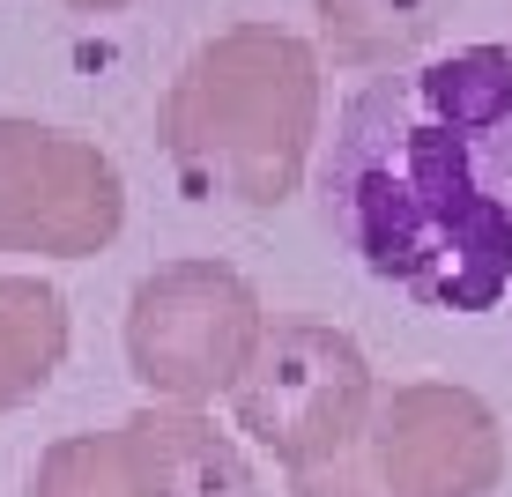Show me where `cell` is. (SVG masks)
Masks as SVG:
<instances>
[{
  "label": "cell",
  "mask_w": 512,
  "mask_h": 497,
  "mask_svg": "<svg viewBox=\"0 0 512 497\" xmlns=\"http://www.w3.org/2000/svg\"><path fill=\"white\" fill-rule=\"evenodd\" d=\"M327 223L379 282L431 312L512 290V38L372 75L334 119Z\"/></svg>",
  "instance_id": "obj_1"
},
{
  "label": "cell",
  "mask_w": 512,
  "mask_h": 497,
  "mask_svg": "<svg viewBox=\"0 0 512 497\" xmlns=\"http://www.w3.org/2000/svg\"><path fill=\"white\" fill-rule=\"evenodd\" d=\"M156 134L201 201L282 208L320 134V52L282 23L216 30L171 75Z\"/></svg>",
  "instance_id": "obj_2"
},
{
  "label": "cell",
  "mask_w": 512,
  "mask_h": 497,
  "mask_svg": "<svg viewBox=\"0 0 512 497\" xmlns=\"http://www.w3.org/2000/svg\"><path fill=\"white\" fill-rule=\"evenodd\" d=\"M260 342H268V305L223 260H171L134 282L127 364L156 401L201 408L216 394H238Z\"/></svg>",
  "instance_id": "obj_3"
},
{
  "label": "cell",
  "mask_w": 512,
  "mask_h": 497,
  "mask_svg": "<svg viewBox=\"0 0 512 497\" xmlns=\"http://www.w3.org/2000/svg\"><path fill=\"white\" fill-rule=\"evenodd\" d=\"M238 431L253 446H268L290 475L327 468L364 438L379 408L372 364L349 342L342 327H320V319H290V327H268L253 371L238 379Z\"/></svg>",
  "instance_id": "obj_4"
},
{
  "label": "cell",
  "mask_w": 512,
  "mask_h": 497,
  "mask_svg": "<svg viewBox=\"0 0 512 497\" xmlns=\"http://www.w3.org/2000/svg\"><path fill=\"white\" fill-rule=\"evenodd\" d=\"M127 179L82 134L0 119V253L82 260L119 238Z\"/></svg>",
  "instance_id": "obj_5"
},
{
  "label": "cell",
  "mask_w": 512,
  "mask_h": 497,
  "mask_svg": "<svg viewBox=\"0 0 512 497\" xmlns=\"http://www.w3.org/2000/svg\"><path fill=\"white\" fill-rule=\"evenodd\" d=\"M357 460L386 497H490L505 483V431L483 394L446 379H409L379 394Z\"/></svg>",
  "instance_id": "obj_6"
},
{
  "label": "cell",
  "mask_w": 512,
  "mask_h": 497,
  "mask_svg": "<svg viewBox=\"0 0 512 497\" xmlns=\"http://www.w3.org/2000/svg\"><path fill=\"white\" fill-rule=\"evenodd\" d=\"M119 446L134 468V497H260L245 446L201 408L149 401L119 423Z\"/></svg>",
  "instance_id": "obj_7"
},
{
  "label": "cell",
  "mask_w": 512,
  "mask_h": 497,
  "mask_svg": "<svg viewBox=\"0 0 512 497\" xmlns=\"http://www.w3.org/2000/svg\"><path fill=\"white\" fill-rule=\"evenodd\" d=\"M67 357V305L38 275H0V408L45 394Z\"/></svg>",
  "instance_id": "obj_8"
},
{
  "label": "cell",
  "mask_w": 512,
  "mask_h": 497,
  "mask_svg": "<svg viewBox=\"0 0 512 497\" xmlns=\"http://www.w3.org/2000/svg\"><path fill=\"white\" fill-rule=\"evenodd\" d=\"M453 15V0H320L327 52L342 67H409L416 45L438 38V23Z\"/></svg>",
  "instance_id": "obj_9"
},
{
  "label": "cell",
  "mask_w": 512,
  "mask_h": 497,
  "mask_svg": "<svg viewBox=\"0 0 512 497\" xmlns=\"http://www.w3.org/2000/svg\"><path fill=\"white\" fill-rule=\"evenodd\" d=\"M30 497H134V468L119 431H75L60 438L38 475H30Z\"/></svg>",
  "instance_id": "obj_10"
},
{
  "label": "cell",
  "mask_w": 512,
  "mask_h": 497,
  "mask_svg": "<svg viewBox=\"0 0 512 497\" xmlns=\"http://www.w3.org/2000/svg\"><path fill=\"white\" fill-rule=\"evenodd\" d=\"M75 8H127V0H75Z\"/></svg>",
  "instance_id": "obj_11"
}]
</instances>
